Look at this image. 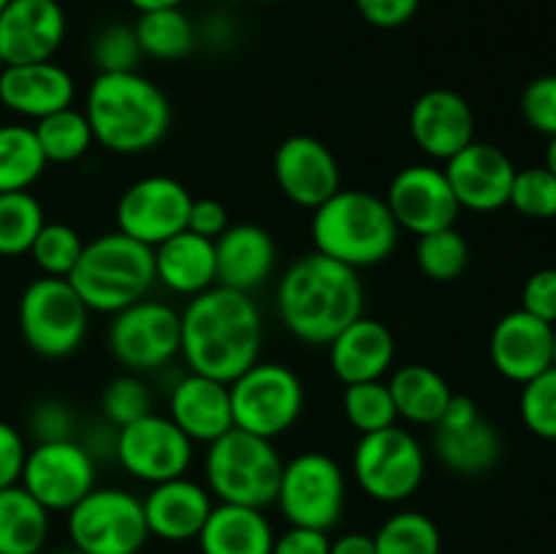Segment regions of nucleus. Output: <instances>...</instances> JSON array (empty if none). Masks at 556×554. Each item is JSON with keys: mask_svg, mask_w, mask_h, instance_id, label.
<instances>
[{"mask_svg": "<svg viewBox=\"0 0 556 554\" xmlns=\"http://www.w3.org/2000/svg\"><path fill=\"white\" fill-rule=\"evenodd\" d=\"M434 456L459 476L489 473L503 456V440L497 427L481 416L470 396L454 394L443 418L434 424Z\"/></svg>", "mask_w": 556, "mask_h": 554, "instance_id": "17", "label": "nucleus"}, {"mask_svg": "<svg viewBox=\"0 0 556 554\" xmlns=\"http://www.w3.org/2000/svg\"><path fill=\"white\" fill-rule=\"evenodd\" d=\"M25 345L43 358L76 353L90 329V307L81 302L68 277H36L27 282L16 307Z\"/></svg>", "mask_w": 556, "mask_h": 554, "instance_id": "7", "label": "nucleus"}, {"mask_svg": "<svg viewBox=\"0 0 556 554\" xmlns=\"http://www.w3.org/2000/svg\"><path fill=\"white\" fill-rule=\"evenodd\" d=\"M68 282L90 313L114 315L152 291L157 282L155 255L152 248L125 237L123 231L101 234L85 242Z\"/></svg>", "mask_w": 556, "mask_h": 554, "instance_id": "5", "label": "nucleus"}, {"mask_svg": "<svg viewBox=\"0 0 556 554\" xmlns=\"http://www.w3.org/2000/svg\"><path fill=\"white\" fill-rule=\"evenodd\" d=\"M179 353L190 373L231 383L253 367L264 345V320L250 293L226 286L206 288L190 297L179 313Z\"/></svg>", "mask_w": 556, "mask_h": 554, "instance_id": "1", "label": "nucleus"}, {"mask_svg": "<svg viewBox=\"0 0 556 554\" xmlns=\"http://www.w3.org/2000/svg\"><path fill=\"white\" fill-rule=\"evenodd\" d=\"M168 418L193 443L210 445L212 440L233 429L231 389L223 380L188 373L174 383L172 396H168Z\"/></svg>", "mask_w": 556, "mask_h": 554, "instance_id": "26", "label": "nucleus"}, {"mask_svg": "<svg viewBox=\"0 0 556 554\" xmlns=\"http://www.w3.org/2000/svg\"><path fill=\"white\" fill-rule=\"evenodd\" d=\"M228 226H231V221H228V210L220 204V201L193 199V204H190V215H188V231L215 242Z\"/></svg>", "mask_w": 556, "mask_h": 554, "instance_id": "49", "label": "nucleus"}, {"mask_svg": "<svg viewBox=\"0 0 556 554\" xmlns=\"http://www.w3.org/2000/svg\"><path fill=\"white\" fill-rule=\"evenodd\" d=\"M47 166L30 125H0V193L30 190Z\"/></svg>", "mask_w": 556, "mask_h": 554, "instance_id": "33", "label": "nucleus"}, {"mask_svg": "<svg viewBox=\"0 0 556 554\" xmlns=\"http://www.w3.org/2000/svg\"><path fill=\"white\" fill-rule=\"evenodd\" d=\"M54 554H85V552H79V549L71 546V549H63V552H54Z\"/></svg>", "mask_w": 556, "mask_h": 554, "instance_id": "55", "label": "nucleus"}, {"mask_svg": "<svg viewBox=\"0 0 556 554\" xmlns=\"http://www.w3.org/2000/svg\"><path fill=\"white\" fill-rule=\"evenodd\" d=\"M76 81L54 60L5 65L0 74V103L27 119H43L74 106Z\"/></svg>", "mask_w": 556, "mask_h": 554, "instance_id": "24", "label": "nucleus"}, {"mask_svg": "<svg viewBox=\"0 0 556 554\" xmlns=\"http://www.w3.org/2000/svg\"><path fill=\"white\" fill-rule=\"evenodd\" d=\"M33 130H36V139L47 163H76L96 144V136H92L85 112L74 106L36 119Z\"/></svg>", "mask_w": 556, "mask_h": 554, "instance_id": "34", "label": "nucleus"}, {"mask_svg": "<svg viewBox=\"0 0 556 554\" xmlns=\"http://www.w3.org/2000/svg\"><path fill=\"white\" fill-rule=\"evenodd\" d=\"M375 552L378 554H440L443 536L432 516L421 511H396L375 532Z\"/></svg>", "mask_w": 556, "mask_h": 554, "instance_id": "35", "label": "nucleus"}, {"mask_svg": "<svg viewBox=\"0 0 556 554\" xmlns=\"http://www.w3.org/2000/svg\"><path fill=\"white\" fill-rule=\"evenodd\" d=\"M22 487L52 514H68L85 494L96 489V459L87 445L71 440L36 443L27 449Z\"/></svg>", "mask_w": 556, "mask_h": 554, "instance_id": "14", "label": "nucleus"}, {"mask_svg": "<svg viewBox=\"0 0 556 554\" xmlns=\"http://www.w3.org/2000/svg\"><path fill=\"white\" fill-rule=\"evenodd\" d=\"M25 459L27 445L22 432L9 421H0V489L20 483Z\"/></svg>", "mask_w": 556, "mask_h": 554, "instance_id": "48", "label": "nucleus"}, {"mask_svg": "<svg viewBox=\"0 0 556 554\" xmlns=\"http://www.w3.org/2000/svg\"><path fill=\"white\" fill-rule=\"evenodd\" d=\"M193 440L168 416L147 413L125 424L114 435V456L130 478L144 483H163L188 476L193 465Z\"/></svg>", "mask_w": 556, "mask_h": 554, "instance_id": "13", "label": "nucleus"}, {"mask_svg": "<svg viewBox=\"0 0 556 554\" xmlns=\"http://www.w3.org/2000/svg\"><path fill=\"white\" fill-rule=\"evenodd\" d=\"M521 310L535 318L556 324V269H538L521 288Z\"/></svg>", "mask_w": 556, "mask_h": 554, "instance_id": "46", "label": "nucleus"}, {"mask_svg": "<svg viewBox=\"0 0 556 554\" xmlns=\"http://www.w3.org/2000/svg\"><path fill=\"white\" fill-rule=\"evenodd\" d=\"M215 259L217 286L253 293L275 275L277 244L266 228L255 223H237L215 239Z\"/></svg>", "mask_w": 556, "mask_h": 554, "instance_id": "27", "label": "nucleus"}, {"mask_svg": "<svg viewBox=\"0 0 556 554\" xmlns=\"http://www.w3.org/2000/svg\"><path fill=\"white\" fill-rule=\"evenodd\" d=\"M383 199L400 231L405 228L416 237L456 226L462 212L448 177L432 163H413L400 168Z\"/></svg>", "mask_w": 556, "mask_h": 554, "instance_id": "16", "label": "nucleus"}, {"mask_svg": "<svg viewBox=\"0 0 556 554\" xmlns=\"http://www.w3.org/2000/svg\"><path fill=\"white\" fill-rule=\"evenodd\" d=\"M141 54L163 63L188 58L195 49V27L182 9H157L139 14L134 25Z\"/></svg>", "mask_w": 556, "mask_h": 554, "instance_id": "32", "label": "nucleus"}, {"mask_svg": "<svg viewBox=\"0 0 556 554\" xmlns=\"http://www.w3.org/2000/svg\"><path fill=\"white\" fill-rule=\"evenodd\" d=\"M85 239L68 223H43L30 248L33 264L47 277H68L79 261Z\"/></svg>", "mask_w": 556, "mask_h": 554, "instance_id": "39", "label": "nucleus"}, {"mask_svg": "<svg viewBox=\"0 0 556 554\" xmlns=\"http://www.w3.org/2000/svg\"><path fill=\"white\" fill-rule=\"evenodd\" d=\"M277 188L291 204L318 210L342 188V168L334 152L320 139L307 134L280 141L271 161Z\"/></svg>", "mask_w": 556, "mask_h": 554, "instance_id": "18", "label": "nucleus"}, {"mask_svg": "<svg viewBox=\"0 0 556 554\" xmlns=\"http://www.w3.org/2000/svg\"><path fill=\"white\" fill-rule=\"evenodd\" d=\"M521 421L532 435L556 440V367L543 369L521 386Z\"/></svg>", "mask_w": 556, "mask_h": 554, "instance_id": "43", "label": "nucleus"}, {"mask_svg": "<svg viewBox=\"0 0 556 554\" xmlns=\"http://www.w3.org/2000/svg\"><path fill=\"white\" fill-rule=\"evenodd\" d=\"M508 204L532 221L556 217V177L546 166L516 168Z\"/></svg>", "mask_w": 556, "mask_h": 554, "instance_id": "42", "label": "nucleus"}, {"mask_svg": "<svg viewBox=\"0 0 556 554\" xmlns=\"http://www.w3.org/2000/svg\"><path fill=\"white\" fill-rule=\"evenodd\" d=\"M65 11L58 0H9L0 11V54L5 65L43 63L63 47Z\"/></svg>", "mask_w": 556, "mask_h": 554, "instance_id": "19", "label": "nucleus"}, {"mask_svg": "<svg viewBox=\"0 0 556 554\" xmlns=\"http://www.w3.org/2000/svg\"><path fill=\"white\" fill-rule=\"evenodd\" d=\"M139 14L144 11H157V9H182L185 0H128Z\"/></svg>", "mask_w": 556, "mask_h": 554, "instance_id": "52", "label": "nucleus"}, {"mask_svg": "<svg viewBox=\"0 0 556 554\" xmlns=\"http://www.w3.org/2000/svg\"><path fill=\"white\" fill-rule=\"evenodd\" d=\"M364 22L380 30H394L407 25L418 14L421 0H353Z\"/></svg>", "mask_w": 556, "mask_h": 554, "instance_id": "47", "label": "nucleus"}, {"mask_svg": "<svg viewBox=\"0 0 556 554\" xmlns=\"http://www.w3.org/2000/svg\"><path fill=\"white\" fill-rule=\"evenodd\" d=\"M329 367L340 383L383 380L394 367L396 342L383 320L362 315L329 342Z\"/></svg>", "mask_w": 556, "mask_h": 554, "instance_id": "25", "label": "nucleus"}, {"mask_svg": "<svg viewBox=\"0 0 556 554\" xmlns=\"http://www.w3.org/2000/svg\"><path fill=\"white\" fill-rule=\"evenodd\" d=\"M190 204H193V196L179 179L166 177V174L141 177L119 196L117 210H114L117 231L147 248H157L174 234L188 228Z\"/></svg>", "mask_w": 556, "mask_h": 554, "instance_id": "15", "label": "nucleus"}, {"mask_svg": "<svg viewBox=\"0 0 556 554\" xmlns=\"http://www.w3.org/2000/svg\"><path fill=\"white\" fill-rule=\"evenodd\" d=\"M253 3H282V0H253Z\"/></svg>", "mask_w": 556, "mask_h": 554, "instance_id": "56", "label": "nucleus"}, {"mask_svg": "<svg viewBox=\"0 0 556 554\" xmlns=\"http://www.w3.org/2000/svg\"><path fill=\"white\" fill-rule=\"evenodd\" d=\"M141 505H144L150 538H161L166 543H188L199 538L206 516L215 508V498L206 483L179 476L172 481L152 483L150 492L141 498Z\"/></svg>", "mask_w": 556, "mask_h": 554, "instance_id": "22", "label": "nucleus"}, {"mask_svg": "<svg viewBox=\"0 0 556 554\" xmlns=\"http://www.w3.org/2000/svg\"><path fill=\"white\" fill-rule=\"evenodd\" d=\"M195 543L201 554H271L275 527L261 508L215 503Z\"/></svg>", "mask_w": 556, "mask_h": 554, "instance_id": "29", "label": "nucleus"}, {"mask_svg": "<svg viewBox=\"0 0 556 554\" xmlns=\"http://www.w3.org/2000/svg\"><path fill=\"white\" fill-rule=\"evenodd\" d=\"M443 172L462 210L494 212L508 206L516 166L500 147L489 141H472L451 161H445Z\"/></svg>", "mask_w": 556, "mask_h": 554, "instance_id": "20", "label": "nucleus"}, {"mask_svg": "<svg viewBox=\"0 0 556 554\" xmlns=\"http://www.w3.org/2000/svg\"><path fill=\"white\" fill-rule=\"evenodd\" d=\"M527 125L543 136H556V74L535 76L521 92Z\"/></svg>", "mask_w": 556, "mask_h": 554, "instance_id": "44", "label": "nucleus"}, {"mask_svg": "<svg viewBox=\"0 0 556 554\" xmlns=\"http://www.w3.org/2000/svg\"><path fill=\"white\" fill-rule=\"evenodd\" d=\"M43 223V206L30 190L0 193V255L16 259L30 253Z\"/></svg>", "mask_w": 556, "mask_h": 554, "instance_id": "36", "label": "nucleus"}, {"mask_svg": "<svg viewBox=\"0 0 556 554\" xmlns=\"http://www.w3.org/2000/svg\"><path fill=\"white\" fill-rule=\"evenodd\" d=\"M141 58L144 54H141L134 25H123V22H112V25L101 27L90 43V60L98 68V74L136 71Z\"/></svg>", "mask_w": 556, "mask_h": 554, "instance_id": "41", "label": "nucleus"}, {"mask_svg": "<svg viewBox=\"0 0 556 554\" xmlns=\"http://www.w3.org/2000/svg\"><path fill=\"white\" fill-rule=\"evenodd\" d=\"M416 264L434 282H454L470 266V244L454 226L418 237Z\"/></svg>", "mask_w": 556, "mask_h": 554, "instance_id": "37", "label": "nucleus"}, {"mask_svg": "<svg viewBox=\"0 0 556 554\" xmlns=\"http://www.w3.org/2000/svg\"><path fill=\"white\" fill-rule=\"evenodd\" d=\"M71 546L85 554H141L150 530L141 498L119 487H96L68 511Z\"/></svg>", "mask_w": 556, "mask_h": 554, "instance_id": "9", "label": "nucleus"}, {"mask_svg": "<svg viewBox=\"0 0 556 554\" xmlns=\"http://www.w3.org/2000/svg\"><path fill=\"white\" fill-rule=\"evenodd\" d=\"M106 340L109 351L123 364L125 373H152L179 356V313L157 299H141L112 315Z\"/></svg>", "mask_w": 556, "mask_h": 554, "instance_id": "12", "label": "nucleus"}, {"mask_svg": "<svg viewBox=\"0 0 556 554\" xmlns=\"http://www.w3.org/2000/svg\"><path fill=\"white\" fill-rule=\"evenodd\" d=\"M342 413H345L348 424L358 435L394 427L396 418H400L386 380H364V383L345 386V391H342Z\"/></svg>", "mask_w": 556, "mask_h": 554, "instance_id": "38", "label": "nucleus"}, {"mask_svg": "<svg viewBox=\"0 0 556 554\" xmlns=\"http://www.w3.org/2000/svg\"><path fill=\"white\" fill-rule=\"evenodd\" d=\"M282 465L286 462L277 454L275 440L233 427L206 445V489L217 503L264 511L275 505Z\"/></svg>", "mask_w": 556, "mask_h": 554, "instance_id": "6", "label": "nucleus"}, {"mask_svg": "<svg viewBox=\"0 0 556 554\" xmlns=\"http://www.w3.org/2000/svg\"><path fill=\"white\" fill-rule=\"evenodd\" d=\"M155 255V280L179 297H199L217 286L215 242L193 231H179L172 239L152 248Z\"/></svg>", "mask_w": 556, "mask_h": 554, "instance_id": "28", "label": "nucleus"}, {"mask_svg": "<svg viewBox=\"0 0 556 554\" xmlns=\"http://www.w3.org/2000/svg\"><path fill=\"white\" fill-rule=\"evenodd\" d=\"M309 237L320 255L358 272L391 259L400 242V226L383 196L340 188L313 210Z\"/></svg>", "mask_w": 556, "mask_h": 554, "instance_id": "4", "label": "nucleus"}, {"mask_svg": "<svg viewBox=\"0 0 556 554\" xmlns=\"http://www.w3.org/2000/svg\"><path fill=\"white\" fill-rule=\"evenodd\" d=\"M101 411L112 427H125L147 413H152V391L144 383V378L136 373H123L106 383L101 394Z\"/></svg>", "mask_w": 556, "mask_h": 554, "instance_id": "40", "label": "nucleus"}, {"mask_svg": "<svg viewBox=\"0 0 556 554\" xmlns=\"http://www.w3.org/2000/svg\"><path fill=\"white\" fill-rule=\"evenodd\" d=\"M3 68H5V60H3V54H0V74H3Z\"/></svg>", "mask_w": 556, "mask_h": 554, "instance_id": "57", "label": "nucleus"}, {"mask_svg": "<svg viewBox=\"0 0 556 554\" xmlns=\"http://www.w3.org/2000/svg\"><path fill=\"white\" fill-rule=\"evenodd\" d=\"M386 383L394 396L396 416L418 427H434L454 396L448 380L427 364H405Z\"/></svg>", "mask_w": 556, "mask_h": 554, "instance_id": "30", "label": "nucleus"}, {"mask_svg": "<svg viewBox=\"0 0 556 554\" xmlns=\"http://www.w3.org/2000/svg\"><path fill=\"white\" fill-rule=\"evenodd\" d=\"M5 5H9V0H0V11H3Z\"/></svg>", "mask_w": 556, "mask_h": 554, "instance_id": "58", "label": "nucleus"}, {"mask_svg": "<svg viewBox=\"0 0 556 554\" xmlns=\"http://www.w3.org/2000/svg\"><path fill=\"white\" fill-rule=\"evenodd\" d=\"M353 478L369 500L396 505L410 500L427 476V451L405 427L362 435L353 449Z\"/></svg>", "mask_w": 556, "mask_h": 554, "instance_id": "8", "label": "nucleus"}, {"mask_svg": "<svg viewBox=\"0 0 556 554\" xmlns=\"http://www.w3.org/2000/svg\"><path fill=\"white\" fill-rule=\"evenodd\" d=\"M76 418L65 402L60 400H41L30 407L27 416V429L36 438V443H54V440H71L74 438Z\"/></svg>", "mask_w": 556, "mask_h": 554, "instance_id": "45", "label": "nucleus"}, {"mask_svg": "<svg viewBox=\"0 0 556 554\" xmlns=\"http://www.w3.org/2000/svg\"><path fill=\"white\" fill-rule=\"evenodd\" d=\"M49 511L22 483L0 489V554H41Z\"/></svg>", "mask_w": 556, "mask_h": 554, "instance_id": "31", "label": "nucleus"}, {"mask_svg": "<svg viewBox=\"0 0 556 554\" xmlns=\"http://www.w3.org/2000/svg\"><path fill=\"white\" fill-rule=\"evenodd\" d=\"M329 532L309 530V527H291L275 536L271 554H329Z\"/></svg>", "mask_w": 556, "mask_h": 554, "instance_id": "50", "label": "nucleus"}, {"mask_svg": "<svg viewBox=\"0 0 556 554\" xmlns=\"http://www.w3.org/2000/svg\"><path fill=\"white\" fill-rule=\"evenodd\" d=\"M329 554H378L375 538L367 532H342L329 543Z\"/></svg>", "mask_w": 556, "mask_h": 554, "instance_id": "51", "label": "nucleus"}, {"mask_svg": "<svg viewBox=\"0 0 556 554\" xmlns=\"http://www.w3.org/2000/svg\"><path fill=\"white\" fill-rule=\"evenodd\" d=\"M85 117L101 147L117 155H141L172 130V103L139 71L98 74L85 98Z\"/></svg>", "mask_w": 556, "mask_h": 554, "instance_id": "3", "label": "nucleus"}, {"mask_svg": "<svg viewBox=\"0 0 556 554\" xmlns=\"http://www.w3.org/2000/svg\"><path fill=\"white\" fill-rule=\"evenodd\" d=\"M552 367H556V324H554V337H552Z\"/></svg>", "mask_w": 556, "mask_h": 554, "instance_id": "54", "label": "nucleus"}, {"mask_svg": "<svg viewBox=\"0 0 556 554\" xmlns=\"http://www.w3.org/2000/svg\"><path fill=\"white\" fill-rule=\"evenodd\" d=\"M407 125L418 150L432 161H451L476 141V112L465 96L445 87L418 96Z\"/></svg>", "mask_w": 556, "mask_h": 554, "instance_id": "21", "label": "nucleus"}, {"mask_svg": "<svg viewBox=\"0 0 556 554\" xmlns=\"http://www.w3.org/2000/svg\"><path fill=\"white\" fill-rule=\"evenodd\" d=\"M228 389L233 427L258 438H280L304 413V383L288 364L258 358Z\"/></svg>", "mask_w": 556, "mask_h": 554, "instance_id": "10", "label": "nucleus"}, {"mask_svg": "<svg viewBox=\"0 0 556 554\" xmlns=\"http://www.w3.org/2000/svg\"><path fill=\"white\" fill-rule=\"evenodd\" d=\"M543 166L556 177V136H548V147H546V163Z\"/></svg>", "mask_w": 556, "mask_h": 554, "instance_id": "53", "label": "nucleus"}, {"mask_svg": "<svg viewBox=\"0 0 556 554\" xmlns=\"http://www.w3.org/2000/svg\"><path fill=\"white\" fill-rule=\"evenodd\" d=\"M554 326L525 310L503 315L489 337V356L503 378L525 386L552 367Z\"/></svg>", "mask_w": 556, "mask_h": 554, "instance_id": "23", "label": "nucleus"}, {"mask_svg": "<svg viewBox=\"0 0 556 554\" xmlns=\"http://www.w3.org/2000/svg\"><path fill=\"white\" fill-rule=\"evenodd\" d=\"M348 481L337 459L320 451H304L282 465L277 508L291 527L329 532L345 514Z\"/></svg>", "mask_w": 556, "mask_h": 554, "instance_id": "11", "label": "nucleus"}, {"mask_svg": "<svg viewBox=\"0 0 556 554\" xmlns=\"http://www.w3.org/2000/svg\"><path fill=\"white\" fill-rule=\"evenodd\" d=\"M277 315L304 345H329L364 315V282L356 269L318 250L293 261L277 280Z\"/></svg>", "mask_w": 556, "mask_h": 554, "instance_id": "2", "label": "nucleus"}]
</instances>
